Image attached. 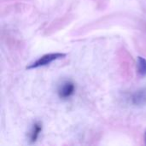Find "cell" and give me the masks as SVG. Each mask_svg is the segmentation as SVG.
<instances>
[{
    "mask_svg": "<svg viewBox=\"0 0 146 146\" xmlns=\"http://www.w3.org/2000/svg\"><path fill=\"white\" fill-rule=\"evenodd\" d=\"M41 131H42V123L39 121L35 122L33 124V129L31 132V136H30L31 143H34L38 139V135L41 133Z\"/></svg>",
    "mask_w": 146,
    "mask_h": 146,
    "instance_id": "4",
    "label": "cell"
},
{
    "mask_svg": "<svg viewBox=\"0 0 146 146\" xmlns=\"http://www.w3.org/2000/svg\"><path fill=\"white\" fill-rule=\"evenodd\" d=\"M66 56V54L64 53H50V54H46L44 55L43 56H41L40 58H38L37 61H35L34 62H33L32 64H30L27 68V69H32V68H37L39 67H44L46 65H49L50 63H51L52 62L57 60V59H61Z\"/></svg>",
    "mask_w": 146,
    "mask_h": 146,
    "instance_id": "1",
    "label": "cell"
},
{
    "mask_svg": "<svg viewBox=\"0 0 146 146\" xmlns=\"http://www.w3.org/2000/svg\"><path fill=\"white\" fill-rule=\"evenodd\" d=\"M138 73L140 76H146V59L139 56L138 58Z\"/></svg>",
    "mask_w": 146,
    "mask_h": 146,
    "instance_id": "5",
    "label": "cell"
},
{
    "mask_svg": "<svg viewBox=\"0 0 146 146\" xmlns=\"http://www.w3.org/2000/svg\"><path fill=\"white\" fill-rule=\"evenodd\" d=\"M145 143H146V133H145Z\"/></svg>",
    "mask_w": 146,
    "mask_h": 146,
    "instance_id": "6",
    "label": "cell"
},
{
    "mask_svg": "<svg viewBox=\"0 0 146 146\" xmlns=\"http://www.w3.org/2000/svg\"><path fill=\"white\" fill-rule=\"evenodd\" d=\"M74 91H75L74 84L71 81H66L58 89L59 98L62 99L69 98L74 93Z\"/></svg>",
    "mask_w": 146,
    "mask_h": 146,
    "instance_id": "2",
    "label": "cell"
},
{
    "mask_svg": "<svg viewBox=\"0 0 146 146\" xmlns=\"http://www.w3.org/2000/svg\"><path fill=\"white\" fill-rule=\"evenodd\" d=\"M131 102L133 105L136 106L146 105V88L135 92L131 97Z\"/></svg>",
    "mask_w": 146,
    "mask_h": 146,
    "instance_id": "3",
    "label": "cell"
}]
</instances>
